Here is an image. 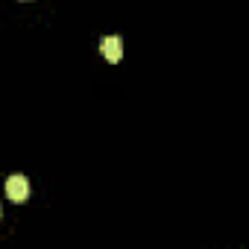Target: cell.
<instances>
[{"instance_id": "6da1fadb", "label": "cell", "mask_w": 249, "mask_h": 249, "mask_svg": "<svg viewBox=\"0 0 249 249\" xmlns=\"http://www.w3.org/2000/svg\"><path fill=\"white\" fill-rule=\"evenodd\" d=\"M6 196H9L12 202H24V199L30 196V182H27L24 176H9V179H6Z\"/></svg>"}, {"instance_id": "7a4b0ae2", "label": "cell", "mask_w": 249, "mask_h": 249, "mask_svg": "<svg viewBox=\"0 0 249 249\" xmlns=\"http://www.w3.org/2000/svg\"><path fill=\"white\" fill-rule=\"evenodd\" d=\"M100 50H103V56H106L108 62H120V56H123V41H120L117 36H106V38L100 41Z\"/></svg>"}]
</instances>
